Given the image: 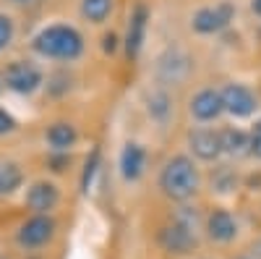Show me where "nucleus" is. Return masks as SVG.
Returning <instances> with one entry per match:
<instances>
[{
    "mask_svg": "<svg viewBox=\"0 0 261 259\" xmlns=\"http://www.w3.org/2000/svg\"><path fill=\"white\" fill-rule=\"evenodd\" d=\"M11 131H16V121H13L11 113H6L3 107H0V136H6Z\"/></svg>",
    "mask_w": 261,
    "mask_h": 259,
    "instance_id": "obj_23",
    "label": "nucleus"
},
{
    "mask_svg": "<svg viewBox=\"0 0 261 259\" xmlns=\"http://www.w3.org/2000/svg\"><path fill=\"white\" fill-rule=\"evenodd\" d=\"M97 168H99V147L92 149L89 160H86V165H84V176H81V189H84V191L92 189V181H94V176H97Z\"/></svg>",
    "mask_w": 261,
    "mask_h": 259,
    "instance_id": "obj_19",
    "label": "nucleus"
},
{
    "mask_svg": "<svg viewBox=\"0 0 261 259\" xmlns=\"http://www.w3.org/2000/svg\"><path fill=\"white\" fill-rule=\"evenodd\" d=\"M248 152H251L253 157L261 160V118L253 123L251 134H248Z\"/></svg>",
    "mask_w": 261,
    "mask_h": 259,
    "instance_id": "obj_22",
    "label": "nucleus"
},
{
    "mask_svg": "<svg viewBox=\"0 0 261 259\" xmlns=\"http://www.w3.org/2000/svg\"><path fill=\"white\" fill-rule=\"evenodd\" d=\"M113 11V0H81V16L92 24H102Z\"/></svg>",
    "mask_w": 261,
    "mask_h": 259,
    "instance_id": "obj_18",
    "label": "nucleus"
},
{
    "mask_svg": "<svg viewBox=\"0 0 261 259\" xmlns=\"http://www.w3.org/2000/svg\"><path fill=\"white\" fill-rule=\"evenodd\" d=\"M0 89H3V76H0Z\"/></svg>",
    "mask_w": 261,
    "mask_h": 259,
    "instance_id": "obj_27",
    "label": "nucleus"
},
{
    "mask_svg": "<svg viewBox=\"0 0 261 259\" xmlns=\"http://www.w3.org/2000/svg\"><path fill=\"white\" fill-rule=\"evenodd\" d=\"M21 183H24V170L18 168V162L0 160V197L13 194Z\"/></svg>",
    "mask_w": 261,
    "mask_h": 259,
    "instance_id": "obj_16",
    "label": "nucleus"
},
{
    "mask_svg": "<svg viewBox=\"0 0 261 259\" xmlns=\"http://www.w3.org/2000/svg\"><path fill=\"white\" fill-rule=\"evenodd\" d=\"M32 48L42 58L76 60L84 53V37L68 24H53V27H45L32 39Z\"/></svg>",
    "mask_w": 261,
    "mask_h": 259,
    "instance_id": "obj_2",
    "label": "nucleus"
},
{
    "mask_svg": "<svg viewBox=\"0 0 261 259\" xmlns=\"http://www.w3.org/2000/svg\"><path fill=\"white\" fill-rule=\"evenodd\" d=\"M204 228H206V236L212 241H217V244H230V241H235V236H238V220L227 209L209 212Z\"/></svg>",
    "mask_w": 261,
    "mask_h": 259,
    "instance_id": "obj_10",
    "label": "nucleus"
},
{
    "mask_svg": "<svg viewBox=\"0 0 261 259\" xmlns=\"http://www.w3.org/2000/svg\"><path fill=\"white\" fill-rule=\"evenodd\" d=\"M188 58L180 53V50H170L162 60H160V76L165 79V81H180V79H186V74H188Z\"/></svg>",
    "mask_w": 261,
    "mask_h": 259,
    "instance_id": "obj_14",
    "label": "nucleus"
},
{
    "mask_svg": "<svg viewBox=\"0 0 261 259\" xmlns=\"http://www.w3.org/2000/svg\"><path fill=\"white\" fill-rule=\"evenodd\" d=\"M201 186L199 178V168L193 165L191 157L186 155H175L170 157L160 173V189L167 199L172 202H188Z\"/></svg>",
    "mask_w": 261,
    "mask_h": 259,
    "instance_id": "obj_1",
    "label": "nucleus"
},
{
    "mask_svg": "<svg viewBox=\"0 0 261 259\" xmlns=\"http://www.w3.org/2000/svg\"><path fill=\"white\" fill-rule=\"evenodd\" d=\"M13 3H18V6H27V3H34V0H13Z\"/></svg>",
    "mask_w": 261,
    "mask_h": 259,
    "instance_id": "obj_26",
    "label": "nucleus"
},
{
    "mask_svg": "<svg viewBox=\"0 0 261 259\" xmlns=\"http://www.w3.org/2000/svg\"><path fill=\"white\" fill-rule=\"evenodd\" d=\"M220 95H222V107L230 115H235V118L253 115V110H256V95L248 89L246 84H227Z\"/></svg>",
    "mask_w": 261,
    "mask_h": 259,
    "instance_id": "obj_7",
    "label": "nucleus"
},
{
    "mask_svg": "<svg viewBox=\"0 0 261 259\" xmlns=\"http://www.w3.org/2000/svg\"><path fill=\"white\" fill-rule=\"evenodd\" d=\"M58 202H60V191L50 181H37L27 191V207L34 215H50L58 207Z\"/></svg>",
    "mask_w": 261,
    "mask_h": 259,
    "instance_id": "obj_9",
    "label": "nucleus"
},
{
    "mask_svg": "<svg viewBox=\"0 0 261 259\" xmlns=\"http://www.w3.org/2000/svg\"><path fill=\"white\" fill-rule=\"evenodd\" d=\"M160 244L170 254H188L196 246V228L186 225L183 220L175 218L170 225H165L160 230Z\"/></svg>",
    "mask_w": 261,
    "mask_h": 259,
    "instance_id": "obj_6",
    "label": "nucleus"
},
{
    "mask_svg": "<svg viewBox=\"0 0 261 259\" xmlns=\"http://www.w3.org/2000/svg\"><path fill=\"white\" fill-rule=\"evenodd\" d=\"M47 142L53 149H58V152H68V149L79 142V131L71 126V123H65V121H58L47 128Z\"/></svg>",
    "mask_w": 261,
    "mask_h": 259,
    "instance_id": "obj_15",
    "label": "nucleus"
},
{
    "mask_svg": "<svg viewBox=\"0 0 261 259\" xmlns=\"http://www.w3.org/2000/svg\"><path fill=\"white\" fill-rule=\"evenodd\" d=\"M53 239H55V220L50 218V215H32L16 233L18 246L27 249V251L47 246Z\"/></svg>",
    "mask_w": 261,
    "mask_h": 259,
    "instance_id": "obj_3",
    "label": "nucleus"
},
{
    "mask_svg": "<svg viewBox=\"0 0 261 259\" xmlns=\"http://www.w3.org/2000/svg\"><path fill=\"white\" fill-rule=\"evenodd\" d=\"M188 147H191V152L204 162H214L222 155L220 131H212V128H196V131H191L188 134Z\"/></svg>",
    "mask_w": 261,
    "mask_h": 259,
    "instance_id": "obj_8",
    "label": "nucleus"
},
{
    "mask_svg": "<svg viewBox=\"0 0 261 259\" xmlns=\"http://www.w3.org/2000/svg\"><path fill=\"white\" fill-rule=\"evenodd\" d=\"M251 8H253V13H256V16H261V0H253Z\"/></svg>",
    "mask_w": 261,
    "mask_h": 259,
    "instance_id": "obj_25",
    "label": "nucleus"
},
{
    "mask_svg": "<svg viewBox=\"0 0 261 259\" xmlns=\"http://www.w3.org/2000/svg\"><path fill=\"white\" fill-rule=\"evenodd\" d=\"M243 259H248V256H243Z\"/></svg>",
    "mask_w": 261,
    "mask_h": 259,
    "instance_id": "obj_28",
    "label": "nucleus"
},
{
    "mask_svg": "<svg viewBox=\"0 0 261 259\" xmlns=\"http://www.w3.org/2000/svg\"><path fill=\"white\" fill-rule=\"evenodd\" d=\"M222 95L214 92V89H201L191 97V115L201 123H209L214 118L222 115Z\"/></svg>",
    "mask_w": 261,
    "mask_h": 259,
    "instance_id": "obj_11",
    "label": "nucleus"
},
{
    "mask_svg": "<svg viewBox=\"0 0 261 259\" xmlns=\"http://www.w3.org/2000/svg\"><path fill=\"white\" fill-rule=\"evenodd\" d=\"M149 113L162 121V118L170 113V97H167L165 92H154V95L149 97Z\"/></svg>",
    "mask_w": 261,
    "mask_h": 259,
    "instance_id": "obj_20",
    "label": "nucleus"
},
{
    "mask_svg": "<svg viewBox=\"0 0 261 259\" xmlns=\"http://www.w3.org/2000/svg\"><path fill=\"white\" fill-rule=\"evenodd\" d=\"M115 48H118V37L115 34H107L105 37V50L107 53H115Z\"/></svg>",
    "mask_w": 261,
    "mask_h": 259,
    "instance_id": "obj_24",
    "label": "nucleus"
},
{
    "mask_svg": "<svg viewBox=\"0 0 261 259\" xmlns=\"http://www.w3.org/2000/svg\"><path fill=\"white\" fill-rule=\"evenodd\" d=\"M235 16V8L232 3H217V6H206L201 11H196L193 13V29L199 32V34H217V32H222L230 21Z\"/></svg>",
    "mask_w": 261,
    "mask_h": 259,
    "instance_id": "obj_5",
    "label": "nucleus"
},
{
    "mask_svg": "<svg viewBox=\"0 0 261 259\" xmlns=\"http://www.w3.org/2000/svg\"><path fill=\"white\" fill-rule=\"evenodd\" d=\"M11 39H13V21H11V16L0 13V53L11 45Z\"/></svg>",
    "mask_w": 261,
    "mask_h": 259,
    "instance_id": "obj_21",
    "label": "nucleus"
},
{
    "mask_svg": "<svg viewBox=\"0 0 261 259\" xmlns=\"http://www.w3.org/2000/svg\"><path fill=\"white\" fill-rule=\"evenodd\" d=\"M146 168V152L141 144H125L123 152H120V173L125 181H139L141 173Z\"/></svg>",
    "mask_w": 261,
    "mask_h": 259,
    "instance_id": "obj_13",
    "label": "nucleus"
},
{
    "mask_svg": "<svg viewBox=\"0 0 261 259\" xmlns=\"http://www.w3.org/2000/svg\"><path fill=\"white\" fill-rule=\"evenodd\" d=\"M220 142H222V152H227L232 157H241L248 152V134L241 131V128H225V131H220Z\"/></svg>",
    "mask_w": 261,
    "mask_h": 259,
    "instance_id": "obj_17",
    "label": "nucleus"
},
{
    "mask_svg": "<svg viewBox=\"0 0 261 259\" xmlns=\"http://www.w3.org/2000/svg\"><path fill=\"white\" fill-rule=\"evenodd\" d=\"M146 21H149V11L144 3H139L134 8V13H130L128 18V32H125V53L130 58H136L141 45H144V34H146Z\"/></svg>",
    "mask_w": 261,
    "mask_h": 259,
    "instance_id": "obj_12",
    "label": "nucleus"
},
{
    "mask_svg": "<svg viewBox=\"0 0 261 259\" xmlns=\"http://www.w3.org/2000/svg\"><path fill=\"white\" fill-rule=\"evenodd\" d=\"M3 81H6L8 89H13L18 95H32L42 84V71L34 66V63L13 60V63H8V68L3 74Z\"/></svg>",
    "mask_w": 261,
    "mask_h": 259,
    "instance_id": "obj_4",
    "label": "nucleus"
}]
</instances>
